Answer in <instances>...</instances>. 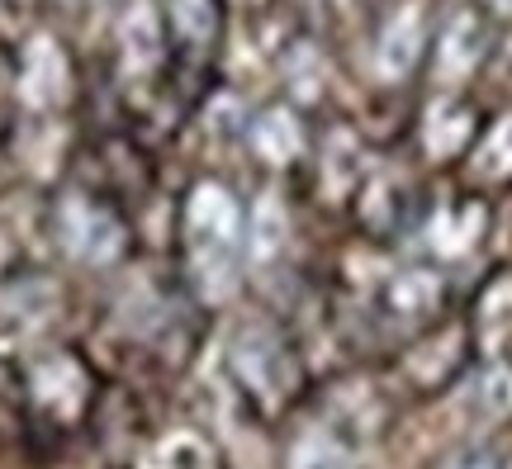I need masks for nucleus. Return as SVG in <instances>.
<instances>
[{
  "mask_svg": "<svg viewBox=\"0 0 512 469\" xmlns=\"http://www.w3.org/2000/svg\"><path fill=\"white\" fill-rule=\"evenodd\" d=\"M479 48H484V34H479L475 15L451 19V29H446V38H441V72H446V76H465L470 67H475Z\"/></svg>",
  "mask_w": 512,
  "mask_h": 469,
  "instance_id": "f03ea898",
  "label": "nucleus"
},
{
  "mask_svg": "<svg viewBox=\"0 0 512 469\" xmlns=\"http://www.w3.org/2000/svg\"><path fill=\"white\" fill-rule=\"evenodd\" d=\"M498 10H503V15H512V0H494Z\"/></svg>",
  "mask_w": 512,
  "mask_h": 469,
  "instance_id": "0eeeda50",
  "label": "nucleus"
},
{
  "mask_svg": "<svg viewBox=\"0 0 512 469\" xmlns=\"http://www.w3.org/2000/svg\"><path fill=\"white\" fill-rule=\"evenodd\" d=\"M413 57H418V24H413V19H399V29L384 38L380 62H384V72H408Z\"/></svg>",
  "mask_w": 512,
  "mask_h": 469,
  "instance_id": "20e7f679",
  "label": "nucleus"
},
{
  "mask_svg": "<svg viewBox=\"0 0 512 469\" xmlns=\"http://www.w3.org/2000/svg\"><path fill=\"white\" fill-rule=\"evenodd\" d=\"M242 237V214L233 195L219 185H200L195 199L185 204V247L195 256V266L204 275L209 271H228V261L238 252Z\"/></svg>",
  "mask_w": 512,
  "mask_h": 469,
  "instance_id": "f257e3e1",
  "label": "nucleus"
},
{
  "mask_svg": "<svg viewBox=\"0 0 512 469\" xmlns=\"http://www.w3.org/2000/svg\"><path fill=\"white\" fill-rule=\"evenodd\" d=\"M280 237H285V214H280L275 204H261V209H256V218H252V247L266 256V252H275V247H280Z\"/></svg>",
  "mask_w": 512,
  "mask_h": 469,
  "instance_id": "39448f33",
  "label": "nucleus"
},
{
  "mask_svg": "<svg viewBox=\"0 0 512 469\" xmlns=\"http://www.w3.org/2000/svg\"><path fill=\"white\" fill-rule=\"evenodd\" d=\"M451 469H494V460H489V455H465V460H456Z\"/></svg>",
  "mask_w": 512,
  "mask_h": 469,
  "instance_id": "423d86ee",
  "label": "nucleus"
},
{
  "mask_svg": "<svg viewBox=\"0 0 512 469\" xmlns=\"http://www.w3.org/2000/svg\"><path fill=\"white\" fill-rule=\"evenodd\" d=\"M394 304L408 308V313H427V308L441 299V285H437V275H427V271H408L394 280Z\"/></svg>",
  "mask_w": 512,
  "mask_h": 469,
  "instance_id": "7ed1b4c3",
  "label": "nucleus"
}]
</instances>
